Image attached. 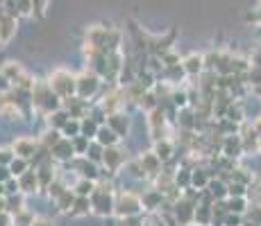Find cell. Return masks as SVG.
<instances>
[{
  "instance_id": "1",
  "label": "cell",
  "mask_w": 261,
  "mask_h": 226,
  "mask_svg": "<svg viewBox=\"0 0 261 226\" xmlns=\"http://www.w3.org/2000/svg\"><path fill=\"white\" fill-rule=\"evenodd\" d=\"M48 86L53 88V93L57 95V98H68V95L77 93V79H75L68 70L59 68V70H55V73L50 75Z\"/></svg>"
},
{
  "instance_id": "2",
  "label": "cell",
  "mask_w": 261,
  "mask_h": 226,
  "mask_svg": "<svg viewBox=\"0 0 261 226\" xmlns=\"http://www.w3.org/2000/svg\"><path fill=\"white\" fill-rule=\"evenodd\" d=\"M114 208H116V215H120V217H132L141 210V199L132 192H120Z\"/></svg>"
},
{
  "instance_id": "3",
  "label": "cell",
  "mask_w": 261,
  "mask_h": 226,
  "mask_svg": "<svg viewBox=\"0 0 261 226\" xmlns=\"http://www.w3.org/2000/svg\"><path fill=\"white\" fill-rule=\"evenodd\" d=\"M98 90V75L95 73H84L82 77H77V95L80 100L89 98Z\"/></svg>"
},
{
  "instance_id": "4",
  "label": "cell",
  "mask_w": 261,
  "mask_h": 226,
  "mask_svg": "<svg viewBox=\"0 0 261 226\" xmlns=\"http://www.w3.org/2000/svg\"><path fill=\"white\" fill-rule=\"evenodd\" d=\"M34 152H37V140H34V138L23 136V138L14 140V154H16V158L28 160L30 156H34Z\"/></svg>"
},
{
  "instance_id": "5",
  "label": "cell",
  "mask_w": 261,
  "mask_h": 226,
  "mask_svg": "<svg viewBox=\"0 0 261 226\" xmlns=\"http://www.w3.org/2000/svg\"><path fill=\"white\" fill-rule=\"evenodd\" d=\"M91 206L95 208V213L98 215H107L112 213V199H109V190H98L95 188V192L91 195Z\"/></svg>"
},
{
  "instance_id": "6",
  "label": "cell",
  "mask_w": 261,
  "mask_h": 226,
  "mask_svg": "<svg viewBox=\"0 0 261 226\" xmlns=\"http://www.w3.org/2000/svg\"><path fill=\"white\" fill-rule=\"evenodd\" d=\"M75 154V147H73V140L71 138H62L57 145L53 147V156L55 158H62V160H66V158H71Z\"/></svg>"
},
{
  "instance_id": "7",
  "label": "cell",
  "mask_w": 261,
  "mask_h": 226,
  "mask_svg": "<svg viewBox=\"0 0 261 226\" xmlns=\"http://www.w3.org/2000/svg\"><path fill=\"white\" fill-rule=\"evenodd\" d=\"M162 129H164V111L162 109H152L150 113V134L154 140L162 138Z\"/></svg>"
},
{
  "instance_id": "8",
  "label": "cell",
  "mask_w": 261,
  "mask_h": 226,
  "mask_svg": "<svg viewBox=\"0 0 261 226\" xmlns=\"http://www.w3.org/2000/svg\"><path fill=\"white\" fill-rule=\"evenodd\" d=\"M18 185H21V192H34L39 188V177L37 170H28L21 179H18Z\"/></svg>"
},
{
  "instance_id": "9",
  "label": "cell",
  "mask_w": 261,
  "mask_h": 226,
  "mask_svg": "<svg viewBox=\"0 0 261 226\" xmlns=\"http://www.w3.org/2000/svg\"><path fill=\"white\" fill-rule=\"evenodd\" d=\"M123 152L120 149H116V147H107L102 152V160H105V165H107L109 170H116L120 163H123Z\"/></svg>"
},
{
  "instance_id": "10",
  "label": "cell",
  "mask_w": 261,
  "mask_h": 226,
  "mask_svg": "<svg viewBox=\"0 0 261 226\" xmlns=\"http://www.w3.org/2000/svg\"><path fill=\"white\" fill-rule=\"evenodd\" d=\"M14 32H16V21L12 16L0 18V43H7L14 37Z\"/></svg>"
},
{
  "instance_id": "11",
  "label": "cell",
  "mask_w": 261,
  "mask_h": 226,
  "mask_svg": "<svg viewBox=\"0 0 261 226\" xmlns=\"http://www.w3.org/2000/svg\"><path fill=\"white\" fill-rule=\"evenodd\" d=\"M202 63H204V57H202V54H189V57L184 59L182 68H184V73L195 75V73H200V70H202Z\"/></svg>"
},
{
  "instance_id": "12",
  "label": "cell",
  "mask_w": 261,
  "mask_h": 226,
  "mask_svg": "<svg viewBox=\"0 0 261 226\" xmlns=\"http://www.w3.org/2000/svg\"><path fill=\"white\" fill-rule=\"evenodd\" d=\"M3 77H5V82L16 84L18 79L23 77V70H21V66H18V63L7 61V63H5V68H3Z\"/></svg>"
},
{
  "instance_id": "13",
  "label": "cell",
  "mask_w": 261,
  "mask_h": 226,
  "mask_svg": "<svg viewBox=\"0 0 261 226\" xmlns=\"http://www.w3.org/2000/svg\"><path fill=\"white\" fill-rule=\"evenodd\" d=\"M159 165H162V158H159L154 152H150V154H145V156H141V170H143V172L157 174Z\"/></svg>"
},
{
  "instance_id": "14",
  "label": "cell",
  "mask_w": 261,
  "mask_h": 226,
  "mask_svg": "<svg viewBox=\"0 0 261 226\" xmlns=\"http://www.w3.org/2000/svg\"><path fill=\"white\" fill-rule=\"evenodd\" d=\"M98 143L100 145H107V147H114L116 145V140H118V136L116 132H112V129H107V127H100V132H98Z\"/></svg>"
},
{
  "instance_id": "15",
  "label": "cell",
  "mask_w": 261,
  "mask_h": 226,
  "mask_svg": "<svg viewBox=\"0 0 261 226\" xmlns=\"http://www.w3.org/2000/svg\"><path fill=\"white\" fill-rule=\"evenodd\" d=\"M75 192H77V197H91L95 192V181H89V179H82L77 185H75Z\"/></svg>"
},
{
  "instance_id": "16",
  "label": "cell",
  "mask_w": 261,
  "mask_h": 226,
  "mask_svg": "<svg viewBox=\"0 0 261 226\" xmlns=\"http://www.w3.org/2000/svg\"><path fill=\"white\" fill-rule=\"evenodd\" d=\"M123 115L114 113L109 115V127H112V132L116 129V136H125V132H127V120H120Z\"/></svg>"
},
{
  "instance_id": "17",
  "label": "cell",
  "mask_w": 261,
  "mask_h": 226,
  "mask_svg": "<svg viewBox=\"0 0 261 226\" xmlns=\"http://www.w3.org/2000/svg\"><path fill=\"white\" fill-rule=\"evenodd\" d=\"M154 154H157L162 160H166L170 154H173V145H170V140H157V147H154Z\"/></svg>"
},
{
  "instance_id": "18",
  "label": "cell",
  "mask_w": 261,
  "mask_h": 226,
  "mask_svg": "<svg viewBox=\"0 0 261 226\" xmlns=\"http://www.w3.org/2000/svg\"><path fill=\"white\" fill-rule=\"evenodd\" d=\"M73 204H75V195L71 192V190H64V192L57 197L59 210H71V206H73Z\"/></svg>"
},
{
  "instance_id": "19",
  "label": "cell",
  "mask_w": 261,
  "mask_h": 226,
  "mask_svg": "<svg viewBox=\"0 0 261 226\" xmlns=\"http://www.w3.org/2000/svg\"><path fill=\"white\" fill-rule=\"evenodd\" d=\"M28 160H23V158H14V163L9 165V172H12V177H18L21 179L25 172H28Z\"/></svg>"
},
{
  "instance_id": "20",
  "label": "cell",
  "mask_w": 261,
  "mask_h": 226,
  "mask_svg": "<svg viewBox=\"0 0 261 226\" xmlns=\"http://www.w3.org/2000/svg\"><path fill=\"white\" fill-rule=\"evenodd\" d=\"M66 122H68V113L66 111H55L53 115H50V124H53V127L64 129L66 127Z\"/></svg>"
},
{
  "instance_id": "21",
  "label": "cell",
  "mask_w": 261,
  "mask_h": 226,
  "mask_svg": "<svg viewBox=\"0 0 261 226\" xmlns=\"http://www.w3.org/2000/svg\"><path fill=\"white\" fill-rule=\"evenodd\" d=\"M75 210L73 213H77V215H82V213H89V208H91V204H89V199L87 197H80V199H75Z\"/></svg>"
},
{
  "instance_id": "22",
  "label": "cell",
  "mask_w": 261,
  "mask_h": 226,
  "mask_svg": "<svg viewBox=\"0 0 261 226\" xmlns=\"http://www.w3.org/2000/svg\"><path fill=\"white\" fill-rule=\"evenodd\" d=\"M209 188H212V195L216 199H220V197H225V195H227V188H225L223 183H214V181H212V183H209Z\"/></svg>"
},
{
  "instance_id": "23",
  "label": "cell",
  "mask_w": 261,
  "mask_h": 226,
  "mask_svg": "<svg viewBox=\"0 0 261 226\" xmlns=\"http://www.w3.org/2000/svg\"><path fill=\"white\" fill-rule=\"evenodd\" d=\"M191 181H193L195 185H200V188L209 183V181H207V177H204V174H202V170H195V172L191 174Z\"/></svg>"
},
{
  "instance_id": "24",
  "label": "cell",
  "mask_w": 261,
  "mask_h": 226,
  "mask_svg": "<svg viewBox=\"0 0 261 226\" xmlns=\"http://www.w3.org/2000/svg\"><path fill=\"white\" fill-rule=\"evenodd\" d=\"M14 163V154L9 152V149H0V165L3 168H7V165Z\"/></svg>"
},
{
  "instance_id": "25",
  "label": "cell",
  "mask_w": 261,
  "mask_h": 226,
  "mask_svg": "<svg viewBox=\"0 0 261 226\" xmlns=\"http://www.w3.org/2000/svg\"><path fill=\"white\" fill-rule=\"evenodd\" d=\"M9 179H12V172H9V168H3V165H0V183H7Z\"/></svg>"
},
{
  "instance_id": "26",
  "label": "cell",
  "mask_w": 261,
  "mask_h": 226,
  "mask_svg": "<svg viewBox=\"0 0 261 226\" xmlns=\"http://www.w3.org/2000/svg\"><path fill=\"white\" fill-rule=\"evenodd\" d=\"M0 226H12V215H9V213L0 215Z\"/></svg>"
},
{
  "instance_id": "27",
  "label": "cell",
  "mask_w": 261,
  "mask_h": 226,
  "mask_svg": "<svg viewBox=\"0 0 261 226\" xmlns=\"http://www.w3.org/2000/svg\"><path fill=\"white\" fill-rule=\"evenodd\" d=\"M32 226H53L48 219H32Z\"/></svg>"
},
{
  "instance_id": "28",
  "label": "cell",
  "mask_w": 261,
  "mask_h": 226,
  "mask_svg": "<svg viewBox=\"0 0 261 226\" xmlns=\"http://www.w3.org/2000/svg\"><path fill=\"white\" fill-rule=\"evenodd\" d=\"M259 149H261V136H259Z\"/></svg>"
}]
</instances>
